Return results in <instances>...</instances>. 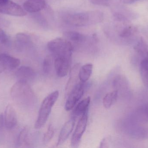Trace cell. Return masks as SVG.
<instances>
[{
  "label": "cell",
  "mask_w": 148,
  "mask_h": 148,
  "mask_svg": "<svg viewBox=\"0 0 148 148\" xmlns=\"http://www.w3.org/2000/svg\"><path fill=\"white\" fill-rule=\"evenodd\" d=\"M75 120L72 117L71 120L65 123L60 133L56 146L62 145L69 137L73 129Z\"/></svg>",
  "instance_id": "7c38bea8"
},
{
  "label": "cell",
  "mask_w": 148,
  "mask_h": 148,
  "mask_svg": "<svg viewBox=\"0 0 148 148\" xmlns=\"http://www.w3.org/2000/svg\"><path fill=\"white\" fill-rule=\"evenodd\" d=\"M4 126L8 129H12L17 123V117L14 109L11 105L6 107L3 115Z\"/></svg>",
  "instance_id": "30bf717a"
},
{
  "label": "cell",
  "mask_w": 148,
  "mask_h": 148,
  "mask_svg": "<svg viewBox=\"0 0 148 148\" xmlns=\"http://www.w3.org/2000/svg\"><path fill=\"white\" fill-rule=\"evenodd\" d=\"M47 48L55 57L63 56L71 58L73 50L72 43L62 38H56L49 42Z\"/></svg>",
  "instance_id": "277c9868"
},
{
  "label": "cell",
  "mask_w": 148,
  "mask_h": 148,
  "mask_svg": "<svg viewBox=\"0 0 148 148\" xmlns=\"http://www.w3.org/2000/svg\"><path fill=\"white\" fill-rule=\"evenodd\" d=\"M113 85L115 90L119 92L120 90H122L127 87V83L123 76L119 75L114 79Z\"/></svg>",
  "instance_id": "7402d4cb"
},
{
  "label": "cell",
  "mask_w": 148,
  "mask_h": 148,
  "mask_svg": "<svg viewBox=\"0 0 148 148\" xmlns=\"http://www.w3.org/2000/svg\"><path fill=\"white\" fill-rule=\"evenodd\" d=\"M104 14L99 10L85 11L68 15L66 17L68 24L75 27H84L102 22Z\"/></svg>",
  "instance_id": "6da1fadb"
},
{
  "label": "cell",
  "mask_w": 148,
  "mask_h": 148,
  "mask_svg": "<svg viewBox=\"0 0 148 148\" xmlns=\"http://www.w3.org/2000/svg\"><path fill=\"white\" fill-rule=\"evenodd\" d=\"M71 58L63 56L55 57L54 67L56 74L59 77H63L67 75L70 70Z\"/></svg>",
  "instance_id": "ba28073f"
},
{
  "label": "cell",
  "mask_w": 148,
  "mask_h": 148,
  "mask_svg": "<svg viewBox=\"0 0 148 148\" xmlns=\"http://www.w3.org/2000/svg\"><path fill=\"white\" fill-rule=\"evenodd\" d=\"M110 0H90L93 4L101 6H108Z\"/></svg>",
  "instance_id": "f1b7e54d"
},
{
  "label": "cell",
  "mask_w": 148,
  "mask_h": 148,
  "mask_svg": "<svg viewBox=\"0 0 148 148\" xmlns=\"http://www.w3.org/2000/svg\"><path fill=\"white\" fill-rule=\"evenodd\" d=\"M20 60L5 54H0V65L4 69L13 70L18 67Z\"/></svg>",
  "instance_id": "8fae6325"
},
{
  "label": "cell",
  "mask_w": 148,
  "mask_h": 148,
  "mask_svg": "<svg viewBox=\"0 0 148 148\" xmlns=\"http://www.w3.org/2000/svg\"><path fill=\"white\" fill-rule=\"evenodd\" d=\"M10 96L16 104L23 107L32 105L35 100L33 90L27 82L24 81H19L12 86Z\"/></svg>",
  "instance_id": "7a4b0ae2"
},
{
  "label": "cell",
  "mask_w": 148,
  "mask_h": 148,
  "mask_svg": "<svg viewBox=\"0 0 148 148\" xmlns=\"http://www.w3.org/2000/svg\"><path fill=\"white\" fill-rule=\"evenodd\" d=\"M28 134V129L25 127L20 132V134L17 139V145L21 146L24 144L27 143V136Z\"/></svg>",
  "instance_id": "cb8c5ba5"
},
{
  "label": "cell",
  "mask_w": 148,
  "mask_h": 148,
  "mask_svg": "<svg viewBox=\"0 0 148 148\" xmlns=\"http://www.w3.org/2000/svg\"><path fill=\"white\" fill-rule=\"evenodd\" d=\"M90 102V98L89 96L82 100L77 105L73 113V118L75 120L82 116L84 114L88 112L89 106Z\"/></svg>",
  "instance_id": "9a60e30c"
},
{
  "label": "cell",
  "mask_w": 148,
  "mask_h": 148,
  "mask_svg": "<svg viewBox=\"0 0 148 148\" xmlns=\"http://www.w3.org/2000/svg\"><path fill=\"white\" fill-rule=\"evenodd\" d=\"M88 112L81 116L71 139V145L73 147H77L81 141L82 136L85 132L88 123Z\"/></svg>",
  "instance_id": "8992f818"
},
{
  "label": "cell",
  "mask_w": 148,
  "mask_h": 148,
  "mask_svg": "<svg viewBox=\"0 0 148 148\" xmlns=\"http://www.w3.org/2000/svg\"><path fill=\"white\" fill-rule=\"evenodd\" d=\"M84 88V83L80 81L69 93L65 105L66 111H69L73 108L83 95Z\"/></svg>",
  "instance_id": "5b68a950"
},
{
  "label": "cell",
  "mask_w": 148,
  "mask_h": 148,
  "mask_svg": "<svg viewBox=\"0 0 148 148\" xmlns=\"http://www.w3.org/2000/svg\"><path fill=\"white\" fill-rule=\"evenodd\" d=\"M0 13L5 14L16 17H23L27 14V12L19 4L9 1L5 4L0 5Z\"/></svg>",
  "instance_id": "52a82bcc"
},
{
  "label": "cell",
  "mask_w": 148,
  "mask_h": 148,
  "mask_svg": "<svg viewBox=\"0 0 148 148\" xmlns=\"http://www.w3.org/2000/svg\"><path fill=\"white\" fill-rule=\"evenodd\" d=\"M118 92L116 90L108 93L104 96L103 100V103L104 107L109 109L116 102L118 97Z\"/></svg>",
  "instance_id": "d6986e66"
},
{
  "label": "cell",
  "mask_w": 148,
  "mask_h": 148,
  "mask_svg": "<svg viewBox=\"0 0 148 148\" xmlns=\"http://www.w3.org/2000/svg\"><path fill=\"white\" fill-rule=\"evenodd\" d=\"M15 75L19 81L27 82L35 78L36 73L34 70L30 67L21 66L16 70Z\"/></svg>",
  "instance_id": "4fadbf2b"
},
{
  "label": "cell",
  "mask_w": 148,
  "mask_h": 148,
  "mask_svg": "<svg viewBox=\"0 0 148 148\" xmlns=\"http://www.w3.org/2000/svg\"><path fill=\"white\" fill-rule=\"evenodd\" d=\"M93 66L91 63H87L81 67L79 72L80 81L85 83L89 80L93 71Z\"/></svg>",
  "instance_id": "2e32d148"
},
{
  "label": "cell",
  "mask_w": 148,
  "mask_h": 148,
  "mask_svg": "<svg viewBox=\"0 0 148 148\" xmlns=\"http://www.w3.org/2000/svg\"><path fill=\"white\" fill-rule=\"evenodd\" d=\"M108 141L106 138L103 139L101 142L100 145V148H108Z\"/></svg>",
  "instance_id": "4dcf8cb0"
},
{
  "label": "cell",
  "mask_w": 148,
  "mask_h": 148,
  "mask_svg": "<svg viewBox=\"0 0 148 148\" xmlns=\"http://www.w3.org/2000/svg\"><path fill=\"white\" fill-rule=\"evenodd\" d=\"M59 96V92L56 90L44 98L39 109L38 117L35 124L36 129H39L45 125L51 113L52 108L58 100Z\"/></svg>",
  "instance_id": "3957f363"
},
{
  "label": "cell",
  "mask_w": 148,
  "mask_h": 148,
  "mask_svg": "<svg viewBox=\"0 0 148 148\" xmlns=\"http://www.w3.org/2000/svg\"><path fill=\"white\" fill-rule=\"evenodd\" d=\"M134 48L135 51L143 58L148 57V46L143 39H141L135 46Z\"/></svg>",
  "instance_id": "44dd1931"
},
{
  "label": "cell",
  "mask_w": 148,
  "mask_h": 148,
  "mask_svg": "<svg viewBox=\"0 0 148 148\" xmlns=\"http://www.w3.org/2000/svg\"><path fill=\"white\" fill-rule=\"evenodd\" d=\"M16 39L19 42L27 43L31 41V38L29 36L22 33H19L16 34Z\"/></svg>",
  "instance_id": "4316f807"
},
{
  "label": "cell",
  "mask_w": 148,
  "mask_h": 148,
  "mask_svg": "<svg viewBox=\"0 0 148 148\" xmlns=\"http://www.w3.org/2000/svg\"><path fill=\"white\" fill-rule=\"evenodd\" d=\"M64 34L68 40L75 42H83L86 40L85 36L83 34L77 31H67L64 33Z\"/></svg>",
  "instance_id": "ffe728a7"
},
{
  "label": "cell",
  "mask_w": 148,
  "mask_h": 148,
  "mask_svg": "<svg viewBox=\"0 0 148 148\" xmlns=\"http://www.w3.org/2000/svg\"><path fill=\"white\" fill-rule=\"evenodd\" d=\"M53 58L51 56H47L43 62V70L44 73L46 74H48L50 73L52 70L53 66Z\"/></svg>",
  "instance_id": "603a6c76"
},
{
  "label": "cell",
  "mask_w": 148,
  "mask_h": 148,
  "mask_svg": "<svg viewBox=\"0 0 148 148\" xmlns=\"http://www.w3.org/2000/svg\"><path fill=\"white\" fill-rule=\"evenodd\" d=\"M135 32V28L133 26H129L123 29L120 34V36L122 38H128L131 36Z\"/></svg>",
  "instance_id": "d4e9b609"
},
{
  "label": "cell",
  "mask_w": 148,
  "mask_h": 148,
  "mask_svg": "<svg viewBox=\"0 0 148 148\" xmlns=\"http://www.w3.org/2000/svg\"><path fill=\"white\" fill-rule=\"evenodd\" d=\"M45 0H27L23 3V8L27 12L36 13L43 10L46 7Z\"/></svg>",
  "instance_id": "5bb4252c"
},
{
  "label": "cell",
  "mask_w": 148,
  "mask_h": 148,
  "mask_svg": "<svg viewBox=\"0 0 148 148\" xmlns=\"http://www.w3.org/2000/svg\"><path fill=\"white\" fill-rule=\"evenodd\" d=\"M4 126H4L3 115L1 114H0V136L2 134L3 132Z\"/></svg>",
  "instance_id": "f546056e"
},
{
  "label": "cell",
  "mask_w": 148,
  "mask_h": 148,
  "mask_svg": "<svg viewBox=\"0 0 148 148\" xmlns=\"http://www.w3.org/2000/svg\"><path fill=\"white\" fill-rule=\"evenodd\" d=\"M134 118L139 122H148V103L143 105L136 110Z\"/></svg>",
  "instance_id": "e0dca14e"
},
{
  "label": "cell",
  "mask_w": 148,
  "mask_h": 148,
  "mask_svg": "<svg viewBox=\"0 0 148 148\" xmlns=\"http://www.w3.org/2000/svg\"><path fill=\"white\" fill-rule=\"evenodd\" d=\"M140 70L143 82L148 89V56L142 60L140 63Z\"/></svg>",
  "instance_id": "ac0fdd59"
},
{
  "label": "cell",
  "mask_w": 148,
  "mask_h": 148,
  "mask_svg": "<svg viewBox=\"0 0 148 148\" xmlns=\"http://www.w3.org/2000/svg\"><path fill=\"white\" fill-rule=\"evenodd\" d=\"M80 67L81 64L77 63L75 64L70 70V77L67 83L66 88V94L67 96L79 82L78 80H79V72Z\"/></svg>",
  "instance_id": "9c48e42d"
},
{
  "label": "cell",
  "mask_w": 148,
  "mask_h": 148,
  "mask_svg": "<svg viewBox=\"0 0 148 148\" xmlns=\"http://www.w3.org/2000/svg\"><path fill=\"white\" fill-rule=\"evenodd\" d=\"M139 1L140 0H121L122 3L125 4H131Z\"/></svg>",
  "instance_id": "1f68e13d"
},
{
  "label": "cell",
  "mask_w": 148,
  "mask_h": 148,
  "mask_svg": "<svg viewBox=\"0 0 148 148\" xmlns=\"http://www.w3.org/2000/svg\"><path fill=\"white\" fill-rule=\"evenodd\" d=\"M54 134V129L52 125H50L48 128L47 131L44 134L43 142L45 143L49 142L53 139Z\"/></svg>",
  "instance_id": "484cf974"
},
{
  "label": "cell",
  "mask_w": 148,
  "mask_h": 148,
  "mask_svg": "<svg viewBox=\"0 0 148 148\" xmlns=\"http://www.w3.org/2000/svg\"><path fill=\"white\" fill-rule=\"evenodd\" d=\"M8 42L9 38L8 36L2 29L0 28V44L5 45Z\"/></svg>",
  "instance_id": "83f0119b"
}]
</instances>
